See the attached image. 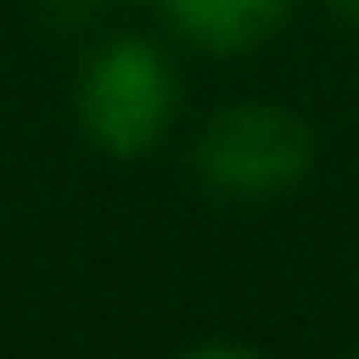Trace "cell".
I'll use <instances>...</instances> for the list:
<instances>
[{"label": "cell", "instance_id": "obj_1", "mask_svg": "<svg viewBox=\"0 0 359 359\" xmlns=\"http://www.w3.org/2000/svg\"><path fill=\"white\" fill-rule=\"evenodd\" d=\"M180 107V84L174 67L157 45L146 39H112L90 56L84 79H79V118L90 129V140L112 157H135L151 151Z\"/></svg>", "mask_w": 359, "mask_h": 359}, {"label": "cell", "instance_id": "obj_2", "mask_svg": "<svg viewBox=\"0 0 359 359\" xmlns=\"http://www.w3.org/2000/svg\"><path fill=\"white\" fill-rule=\"evenodd\" d=\"M314 163V135L297 112L269 107V101H241L230 112H219L202 129L196 146V168L219 196H241V202H264L292 191Z\"/></svg>", "mask_w": 359, "mask_h": 359}, {"label": "cell", "instance_id": "obj_3", "mask_svg": "<svg viewBox=\"0 0 359 359\" xmlns=\"http://www.w3.org/2000/svg\"><path fill=\"white\" fill-rule=\"evenodd\" d=\"M163 6L191 45L219 56H241L264 45L292 11V0H163Z\"/></svg>", "mask_w": 359, "mask_h": 359}, {"label": "cell", "instance_id": "obj_4", "mask_svg": "<svg viewBox=\"0 0 359 359\" xmlns=\"http://www.w3.org/2000/svg\"><path fill=\"white\" fill-rule=\"evenodd\" d=\"M180 359H264V353L236 348V342H208V348H191V353H180Z\"/></svg>", "mask_w": 359, "mask_h": 359}, {"label": "cell", "instance_id": "obj_5", "mask_svg": "<svg viewBox=\"0 0 359 359\" xmlns=\"http://www.w3.org/2000/svg\"><path fill=\"white\" fill-rule=\"evenodd\" d=\"M331 6H337L342 17H353V22H359V0H331Z\"/></svg>", "mask_w": 359, "mask_h": 359}, {"label": "cell", "instance_id": "obj_6", "mask_svg": "<svg viewBox=\"0 0 359 359\" xmlns=\"http://www.w3.org/2000/svg\"><path fill=\"white\" fill-rule=\"evenodd\" d=\"M348 359H359V353H348Z\"/></svg>", "mask_w": 359, "mask_h": 359}]
</instances>
